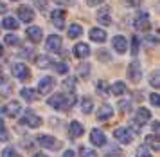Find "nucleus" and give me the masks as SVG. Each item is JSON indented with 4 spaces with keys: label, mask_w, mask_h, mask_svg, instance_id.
I'll list each match as a JSON object with an SVG mask.
<instances>
[{
    "label": "nucleus",
    "mask_w": 160,
    "mask_h": 157,
    "mask_svg": "<svg viewBox=\"0 0 160 157\" xmlns=\"http://www.w3.org/2000/svg\"><path fill=\"white\" fill-rule=\"evenodd\" d=\"M95 90H97V94H101L102 98H106V96H108V85H106V81L99 79V81L95 83Z\"/></svg>",
    "instance_id": "27"
},
{
    "label": "nucleus",
    "mask_w": 160,
    "mask_h": 157,
    "mask_svg": "<svg viewBox=\"0 0 160 157\" xmlns=\"http://www.w3.org/2000/svg\"><path fill=\"white\" fill-rule=\"evenodd\" d=\"M22 98L23 100H27V101H36L38 100V96L40 94L36 92V90H32V89H22Z\"/></svg>",
    "instance_id": "24"
},
{
    "label": "nucleus",
    "mask_w": 160,
    "mask_h": 157,
    "mask_svg": "<svg viewBox=\"0 0 160 157\" xmlns=\"http://www.w3.org/2000/svg\"><path fill=\"white\" fill-rule=\"evenodd\" d=\"M113 49L119 52V54H124L126 51H128V42H126V38L124 36H113Z\"/></svg>",
    "instance_id": "14"
},
{
    "label": "nucleus",
    "mask_w": 160,
    "mask_h": 157,
    "mask_svg": "<svg viewBox=\"0 0 160 157\" xmlns=\"http://www.w3.org/2000/svg\"><path fill=\"white\" fill-rule=\"evenodd\" d=\"M2 157H20V154L15 148H6V150L2 152Z\"/></svg>",
    "instance_id": "35"
},
{
    "label": "nucleus",
    "mask_w": 160,
    "mask_h": 157,
    "mask_svg": "<svg viewBox=\"0 0 160 157\" xmlns=\"http://www.w3.org/2000/svg\"><path fill=\"white\" fill-rule=\"evenodd\" d=\"M58 6H72L74 4V0H54Z\"/></svg>",
    "instance_id": "42"
},
{
    "label": "nucleus",
    "mask_w": 160,
    "mask_h": 157,
    "mask_svg": "<svg viewBox=\"0 0 160 157\" xmlns=\"http://www.w3.org/2000/svg\"><path fill=\"white\" fill-rule=\"evenodd\" d=\"M137 157H153V155L149 154V150H148L146 146H138L137 148Z\"/></svg>",
    "instance_id": "36"
},
{
    "label": "nucleus",
    "mask_w": 160,
    "mask_h": 157,
    "mask_svg": "<svg viewBox=\"0 0 160 157\" xmlns=\"http://www.w3.org/2000/svg\"><path fill=\"white\" fill-rule=\"evenodd\" d=\"M6 11H8V6L0 2V14H4V13H6Z\"/></svg>",
    "instance_id": "46"
},
{
    "label": "nucleus",
    "mask_w": 160,
    "mask_h": 157,
    "mask_svg": "<svg viewBox=\"0 0 160 157\" xmlns=\"http://www.w3.org/2000/svg\"><path fill=\"white\" fill-rule=\"evenodd\" d=\"M102 2H104V0H88V6H99Z\"/></svg>",
    "instance_id": "45"
},
{
    "label": "nucleus",
    "mask_w": 160,
    "mask_h": 157,
    "mask_svg": "<svg viewBox=\"0 0 160 157\" xmlns=\"http://www.w3.org/2000/svg\"><path fill=\"white\" fill-rule=\"evenodd\" d=\"M78 71H79L81 78H88V74H90V65L88 63H81L79 67H78Z\"/></svg>",
    "instance_id": "30"
},
{
    "label": "nucleus",
    "mask_w": 160,
    "mask_h": 157,
    "mask_svg": "<svg viewBox=\"0 0 160 157\" xmlns=\"http://www.w3.org/2000/svg\"><path fill=\"white\" fill-rule=\"evenodd\" d=\"M36 65L40 67V69H47V67H51L52 62L49 56H45V54H40V56L36 58Z\"/></svg>",
    "instance_id": "25"
},
{
    "label": "nucleus",
    "mask_w": 160,
    "mask_h": 157,
    "mask_svg": "<svg viewBox=\"0 0 160 157\" xmlns=\"http://www.w3.org/2000/svg\"><path fill=\"white\" fill-rule=\"evenodd\" d=\"M54 69H56V72H58V74H65V72H68L67 63H56V65H54Z\"/></svg>",
    "instance_id": "37"
},
{
    "label": "nucleus",
    "mask_w": 160,
    "mask_h": 157,
    "mask_svg": "<svg viewBox=\"0 0 160 157\" xmlns=\"http://www.w3.org/2000/svg\"><path fill=\"white\" fill-rule=\"evenodd\" d=\"M20 103L18 101H11V103H8V107L4 108V114L9 116V117H15V116L20 114Z\"/></svg>",
    "instance_id": "19"
},
{
    "label": "nucleus",
    "mask_w": 160,
    "mask_h": 157,
    "mask_svg": "<svg viewBox=\"0 0 160 157\" xmlns=\"http://www.w3.org/2000/svg\"><path fill=\"white\" fill-rule=\"evenodd\" d=\"M110 90H112V94H115V96H122L128 89H126V83H124V81H115Z\"/></svg>",
    "instance_id": "22"
},
{
    "label": "nucleus",
    "mask_w": 160,
    "mask_h": 157,
    "mask_svg": "<svg viewBox=\"0 0 160 157\" xmlns=\"http://www.w3.org/2000/svg\"><path fill=\"white\" fill-rule=\"evenodd\" d=\"M149 81H151V87H155V89H157V87L160 85V78H158V72H153V74H151V78H149Z\"/></svg>",
    "instance_id": "38"
},
{
    "label": "nucleus",
    "mask_w": 160,
    "mask_h": 157,
    "mask_svg": "<svg viewBox=\"0 0 160 157\" xmlns=\"http://www.w3.org/2000/svg\"><path fill=\"white\" fill-rule=\"evenodd\" d=\"M151 128H153V132H155V134H158V128H160V123H158V121H153V125H151Z\"/></svg>",
    "instance_id": "43"
},
{
    "label": "nucleus",
    "mask_w": 160,
    "mask_h": 157,
    "mask_svg": "<svg viewBox=\"0 0 160 157\" xmlns=\"http://www.w3.org/2000/svg\"><path fill=\"white\" fill-rule=\"evenodd\" d=\"M128 2V6H131V7H137L138 4H140V0H126Z\"/></svg>",
    "instance_id": "44"
},
{
    "label": "nucleus",
    "mask_w": 160,
    "mask_h": 157,
    "mask_svg": "<svg viewBox=\"0 0 160 157\" xmlns=\"http://www.w3.org/2000/svg\"><path fill=\"white\" fill-rule=\"evenodd\" d=\"M63 87H65L68 92H72L74 89H76V78H67L65 81H63Z\"/></svg>",
    "instance_id": "31"
},
{
    "label": "nucleus",
    "mask_w": 160,
    "mask_h": 157,
    "mask_svg": "<svg viewBox=\"0 0 160 157\" xmlns=\"http://www.w3.org/2000/svg\"><path fill=\"white\" fill-rule=\"evenodd\" d=\"M97 20L101 25H110L112 24V18H110V7H102L99 9V13H97Z\"/></svg>",
    "instance_id": "20"
},
{
    "label": "nucleus",
    "mask_w": 160,
    "mask_h": 157,
    "mask_svg": "<svg viewBox=\"0 0 160 157\" xmlns=\"http://www.w3.org/2000/svg\"><path fill=\"white\" fill-rule=\"evenodd\" d=\"M67 35H68V38H79L83 35V29H81L79 24H72L68 27V31H67Z\"/></svg>",
    "instance_id": "23"
},
{
    "label": "nucleus",
    "mask_w": 160,
    "mask_h": 157,
    "mask_svg": "<svg viewBox=\"0 0 160 157\" xmlns=\"http://www.w3.org/2000/svg\"><path fill=\"white\" fill-rule=\"evenodd\" d=\"M119 108H121L122 112H130L131 110V103L130 101H121V103H119Z\"/></svg>",
    "instance_id": "39"
},
{
    "label": "nucleus",
    "mask_w": 160,
    "mask_h": 157,
    "mask_svg": "<svg viewBox=\"0 0 160 157\" xmlns=\"http://www.w3.org/2000/svg\"><path fill=\"white\" fill-rule=\"evenodd\" d=\"M74 103H76L74 94H54L49 100V105L58 110H68L70 107H74Z\"/></svg>",
    "instance_id": "1"
},
{
    "label": "nucleus",
    "mask_w": 160,
    "mask_h": 157,
    "mask_svg": "<svg viewBox=\"0 0 160 157\" xmlns=\"http://www.w3.org/2000/svg\"><path fill=\"white\" fill-rule=\"evenodd\" d=\"M0 56H2V45H0Z\"/></svg>",
    "instance_id": "49"
},
{
    "label": "nucleus",
    "mask_w": 160,
    "mask_h": 157,
    "mask_svg": "<svg viewBox=\"0 0 160 157\" xmlns=\"http://www.w3.org/2000/svg\"><path fill=\"white\" fill-rule=\"evenodd\" d=\"M128 78H130V81H133V83H138V81H140L142 72H140V63H138V60H133L130 63V67H128Z\"/></svg>",
    "instance_id": "4"
},
{
    "label": "nucleus",
    "mask_w": 160,
    "mask_h": 157,
    "mask_svg": "<svg viewBox=\"0 0 160 157\" xmlns=\"http://www.w3.org/2000/svg\"><path fill=\"white\" fill-rule=\"evenodd\" d=\"M79 154H81V157H97V154H95L94 150L85 148V146H81V148H79Z\"/></svg>",
    "instance_id": "33"
},
{
    "label": "nucleus",
    "mask_w": 160,
    "mask_h": 157,
    "mask_svg": "<svg viewBox=\"0 0 160 157\" xmlns=\"http://www.w3.org/2000/svg\"><path fill=\"white\" fill-rule=\"evenodd\" d=\"M61 157H74V152H72V150H67Z\"/></svg>",
    "instance_id": "47"
},
{
    "label": "nucleus",
    "mask_w": 160,
    "mask_h": 157,
    "mask_svg": "<svg viewBox=\"0 0 160 157\" xmlns=\"http://www.w3.org/2000/svg\"><path fill=\"white\" fill-rule=\"evenodd\" d=\"M135 119H137L138 125H144V123H148L149 119H151V112H149L148 108L140 107V108H137V116H135Z\"/></svg>",
    "instance_id": "16"
},
{
    "label": "nucleus",
    "mask_w": 160,
    "mask_h": 157,
    "mask_svg": "<svg viewBox=\"0 0 160 157\" xmlns=\"http://www.w3.org/2000/svg\"><path fill=\"white\" fill-rule=\"evenodd\" d=\"M68 136L72 137V139H76V137H81L83 136V132H85V128H83V125L78 121H72L70 123V127H68Z\"/></svg>",
    "instance_id": "18"
},
{
    "label": "nucleus",
    "mask_w": 160,
    "mask_h": 157,
    "mask_svg": "<svg viewBox=\"0 0 160 157\" xmlns=\"http://www.w3.org/2000/svg\"><path fill=\"white\" fill-rule=\"evenodd\" d=\"M135 27H137L138 31H149L151 24H149L148 14H146V13H138V16L135 18Z\"/></svg>",
    "instance_id": "12"
},
{
    "label": "nucleus",
    "mask_w": 160,
    "mask_h": 157,
    "mask_svg": "<svg viewBox=\"0 0 160 157\" xmlns=\"http://www.w3.org/2000/svg\"><path fill=\"white\" fill-rule=\"evenodd\" d=\"M61 36L59 35H51L49 38H47V49L51 51V52H58V51H61Z\"/></svg>",
    "instance_id": "10"
},
{
    "label": "nucleus",
    "mask_w": 160,
    "mask_h": 157,
    "mask_svg": "<svg viewBox=\"0 0 160 157\" xmlns=\"http://www.w3.org/2000/svg\"><path fill=\"white\" fill-rule=\"evenodd\" d=\"M34 157H47V155H45V154H36Z\"/></svg>",
    "instance_id": "48"
},
{
    "label": "nucleus",
    "mask_w": 160,
    "mask_h": 157,
    "mask_svg": "<svg viewBox=\"0 0 160 157\" xmlns=\"http://www.w3.org/2000/svg\"><path fill=\"white\" fill-rule=\"evenodd\" d=\"M8 139H9V134L6 132L4 127H0V141H8Z\"/></svg>",
    "instance_id": "41"
},
{
    "label": "nucleus",
    "mask_w": 160,
    "mask_h": 157,
    "mask_svg": "<svg viewBox=\"0 0 160 157\" xmlns=\"http://www.w3.org/2000/svg\"><path fill=\"white\" fill-rule=\"evenodd\" d=\"M149 100H151V105H155V107H158L160 105V96L157 92H153L151 96H149Z\"/></svg>",
    "instance_id": "40"
},
{
    "label": "nucleus",
    "mask_w": 160,
    "mask_h": 157,
    "mask_svg": "<svg viewBox=\"0 0 160 157\" xmlns=\"http://www.w3.org/2000/svg\"><path fill=\"white\" fill-rule=\"evenodd\" d=\"M113 137H115L121 144H130L131 141H133V134H131L128 128H122V127H119V128L113 130Z\"/></svg>",
    "instance_id": "2"
},
{
    "label": "nucleus",
    "mask_w": 160,
    "mask_h": 157,
    "mask_svg": "<svg viewBox=\"0 0 160 157\" xmlns=\"http://www.w3.org/2000/svg\"><path fill=\"white\" fill-rule=\"evenodd\" d=\"M38 143L42 144L43 148H49V150H58L61 146V143L52 136H38Z\"/></svg>",
    "instance_id": "5"
},
{
    "label": "nucleus",
    "mask_w": 160,
    "mask_h": 157,
    "mask_svg": "<svg viewBox=\"0 0 160 157\" xmlns=\"http://www.w3.org/2000/svg\"><path fill=\"white\" fill-rule=\"evenodd\" d=\"M27 38H29L32 43H40L42 38H43V31L38 27V25H31V27L27 29Z\"/></svg>",
    "instance_id": "11"
},
{
    "label": "nucleus",
    "mask_w": 160,
    "mask_h": 157,
    "mask_svg": "<svg viewBox=\"0 0 160 157\" xmlns=\"http://www.w3.org/2000/svg\"><path fill=\"white\" fill-rule=\"evenodd\" d=\"M11 71H13V76L18 78V79H27L29 78V69H27L25 63H13Z\"/></svg>",
    "instance_id": "8"
},
{
    "label": "nucleus",
    "mask_w": 160,
    "mask_h": 157,
    "mask_svg": "<svg viewBox=\"0 0 160 157\" xmlns=\"http://www.w3.org/2000/svg\"><path fill=\"white\" fill-rule=\"evenodd\" d=\"M4 42L8 43V45H18L20 40H18V36H16V35H8L6 38H4Z\"/></svg>",
    "instance_id": "32"
},
{
    "label": "nucleus",
    "mask_w": 160,
    "mask_h": 157,
    "mask_svg": "<svg viewBox=\"0 0 160 157\" xmlns=\"http://www.w3.org/2000/svg\"><path fill=\"white\" fill-rule=\"evenodd\" d=\"M138 38L137 36H133V38H131V54H133V56H137L138 54Z\"/></svg>",
    "instance_id": "34"
},
{
    "label": "nucleus",
    "mask_w": 160,
    "mask_h": 157,
    "mask_svg": "<svg viewBox=\"0 0 160 157\" xmlns=\"http://www.w3.org/2000/svg\"><path fill=\"white\" fill-rule=\"evenodd\" d=\"M20 123L22 125H25V127H29V128H36V127H40L42 125V117L40 116H36L34 112H25V116H23L22 119H20Z\"/></svg>",
    "instance_id": "3"
},
{
    "label": "nucleus",
    "mask_w": 160,
    "mask_h": 157,
    "mask_svg": "<svg viewBox=\"0 0 160 157\" xmlns=\"http://www.w3.org/2000/svg\"><path fill=\"white\" fill-rule=\"evenodd\" d=\"M90 40L92 42H104L106 40V31L104 29H99V27H94L90 29Z\"/></svg>",
    "instance_id": "17"
},
{
    "label": "nucleus",
    "mask_w": 160,
    "mask_h": 157,
    "mask_svg": "<svg viewBox=\"0 0 160 157\" xmlns=\"http://www.w3.org/2000/svg\"><path fill=\"white\" fill-rule=\"evenodd\" d=\"M74 54H76V58H87L90 54V47H88L87 43H76Z\"/></svg>",
    "instance_id": "21"
},
{
    "label": "nucleus",
    "mask_w": 160,
    "mask_h": 157,
    "mask_svg": "<svg viewBox=\"0 0 160 157\" xmlns=\"http://www.w3.org/2000/svg\"><path fill=\"white\" fill-rule=\"evenodd\" d=\"M90 141H92V144H95V146H104V144H106V136L102 134L101 130L94 128L90 132Z\"/></svg>",
    "instance_id": "13"
},
{
    "label": "nucleus",
    "mask_w": 160,
    "mask_h": 157,
    "mask_svg": "<svg viewBox=\"0 0 160 157\" xmlns=\"http://www.w3.org/2000/svg\"><path fill=\"white\" fill-rule=\"evenodd\" d=\"M112 116H113V108L110 107V105H106V103L101 105V108L97 110V119H99V121H106Z\"/></svg>",
    "instance_id": "15"
},
{
    "label": "nucleus",
    "mask_w": 160,
    "mask_h": 157,
    "mask_svg": "<svg viewBox=\"0 0 160 157\" xmlns=\"http://www.w3.org/2000/svg\"><path fill=\"white\" fill-rule=\"evenodd\" d=\"M65 16H67V13L63 9H54L51 13V20H52V24H54V27L56 29L65 27Z\"/></svg>",
    "instance_id": "6"
},
{
    "label": "nucleus",
    "mask_w": 160,
    "mask_h": 157,
    "mask_svg": "<svg viewBox=\"0 0 160 157\" xmlns=\"http://www.w3.org/2000/svg\"><path fill=\"white\" fill-rule=\"evenodd\" d=\"M146 144H149L153 150H158L160 148V143H158V137H157V134H151V136H146Z\"/></svg>",
    "instance_id": "26"
},
{
    "label": "nucleus",
    "mask_w": 160,
    "mask_h": 157,
    "mask_svg": "<svg viewBox=\"0 0 160 157\" xmlns=\"http://www.w3.org/2000/svg\"><path fill=\"white\" fill-rule=\"evenodd\" d=\"M52 87H54V78L45 76V78H42L40 83H38V94H49L52 90Z\"/></svg>",
    "instance_id": "9"
},
{
    "label": "nucleus",
    "mask_w": 160,
    "mask_h": 157,
    "mask_svg": "<svg viewBox=\"0 0 160 157\" xmlns=\"http://www.w3.org/2000/svg\"><path fill=\"white\" fill-rule=\"evenodd\" d=\"M92 108H94L92 100H90V98H85V100H83V103H81V110H83L85 114H90V112H92Z\"/></svg>",
    "instance_id": "29"
},
{
    "label": "nucleus",
    "mask_w": 160,
    "mask_h": 157,
    "mask_svg": "<svg viewBox=\"0 0 160 157\" xmlns=\"http://www.w3.org/2000/svg\"><path fill=\"white\" fill-rule=\"evenodd\" d=\"M16 14H18V18L22 22H25V24H29V22L34 20V11H32V7H29V6H20L18 11H16Z\"/></svg>",
    "instance_id": "7"
},
{
    "label": "nucleus",
    "mask_w": 160,
    "mask_h": 157,
    "mask_svg": "<svg viewBox=\"0 0 160 157\" xmlns=\"http://www.w3.org/2000/svg\"><path fill=\"white\" fill-rule=\"evenodd\" d=\"M4 27H6V29H11V31H16V29H18V20L11 18V16L4 18Z\"/></svg>",
    "instance_id": "28"
}]
</instances>
